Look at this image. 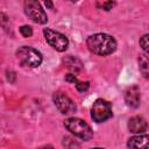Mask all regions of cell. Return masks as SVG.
<instances>
[{
  "label": "cell",
  "mask_w": 149,
  "mask_h": 149,
  "mask_svg": "<svg viewBox=\"0 0 149 149\" xmlns=\"http://www.w3.org/2000/svg\"><path fill=\"white\" fill-rule=\"evenodd\" d=\"M91 149H104V148H91Z\"/></svg>",
  "instance_id": "22"
},
{
  "label": "cell",
  "mask_w": 149,
  "mask_h": 149,
  "mask_svg": "<svg viewBox=\"0 0 149 149\" xmlns=\"http://www.w3.org/2000/svg\"><path fill=\"white\" fill-rule=\"evenodd\" d=\"M16 57L22 65H26L29 68H37L42 63L41 52L38 50H36L31 47H27V45L19 48V50L16 51Z\"/></svg>",
  "instance_id": "3"
},
{
  "label": "cell",
  "mask_w": 149,
  "mask_h": 149,
  "mask_svg": "<svg viewBox=\"0 0 149 149\" xmlns=\"http://www.w3.org/2000/svg\"><path fill=\"white\" fill-rule=\"evenodd\" d=\"M127 146L129 149H149V135L139 134L128 140Z\"/></svg>",
  "instance_id": "10"
},
{
  "label": "cell",
  "mask_w": 149,
  "mask_h": 149,
  "mask_svg": "<svg viewBox=\"0 0 149 149\" xmlns=\"http://www.w3.org/2000/svg\"><path fill=\"white\" fill-rule=\"evenodd\" d=\"M86 44L91 52L99 56H106L116 50L115 38L104 33H98L88 36L86 40Z\"/></svg>",
  "instance_id": "1"
},
{
  "label": "cell",
  "mask_w": 149,
  "mask_h": 149,
  "mask_svg": "<svg viewBox=\"0 0 149 149\" xmlns=\"http://www.w3.org/2000/svg\"><path fill=\"white\" fill-rule=\"evenodd\" d=\"M112 106L105 99H97L91 108V116L95 122H104L112 118Z\"/></svg>",
  "instance_id": "5"
},
{
  "label": "cell",
  "mask_w": 149,
  "mask_h": 149,
  "mask_svg": "<svg viewBox=\"0 0 149 149\" xmlns=\"http://www.w3.org/2000/svg\"><path fill=\"white\" fill-rule=\"evenodd\" d=\"M43 34H44V37L47 40V42L57 51H65L68 49V45H69V40L65 35L58 33V31H55L52 29H49V28H45L43 30Z\"/></svg>",
  "instance_id": "6"
},
{
  "label": "cell",
  "mask_w": 149,
  "mask_h": 149,
  "mask_svg": "<svg viewBox=\"0 0 149 149\" xmlns=\"http://www.w3.org/2000/svg\"><path fill=\"white\" fill-rule=\"evenodd\" d=\"M64 126L65 128L73 134L74 136L85 140V141H90L93 137V132L91 129V127L81 119L79 118H69L64 121Z\"/></svg>",
  "instance_id": "2"
},
{
  "label": "cell",
  "mask_w": 149,
  "mask_h": 149,
  "mask_svg": "<svg viewBox=\"0 0 149 149\" xmlns=\"http://www.w3.org/2000/svg\"><path fill=\"white\" fill-rule=\"evenodd\" d=\"M140 47L147 52L149 54V34L148 35H143L140 38Z\"/></svg>",
  "instance_id": "14"
},
{
  "label": "cell",
  "mask_w": 149,
  "mask_h": 149,
  "mask_svg": "<svg viewBox=\"0 0 149 149\" xmlns=\"http://www.w3.org/2000/svg\"><path fill=\"white\" fill-rule=\"evenodd\" d=\"M44 5H45L48 8H50V9H52V8H54V5H52V2H51V1H49V0H47V1L44 2Z\"/></svg>",
  "instance_id": "20"
},
{
  "label": "cell",
  "mask_w": 149,
  "mask_h": 149,
  "mask_svg": "<svg viewBox=\"0 0 149 149\" xmlns=\"http://www.w3.org/2000/svg\"><path fill=\"white\" fill-rule=\"evenodd\" d=\"M125 100L129 107H132V108L139 107V105H140V88L137 85H133L125 91Z\"/></svg>",
  "instance_id": "8"
},
{
  "label": "cell",
  "mask_w": 149,
  "mask_h": 149,
  "mask_svg": "<svg viewBox=\"0 0 149 149\" xmlns=\"http://www.w3.org/2000/svg\"><path fill=\"white\" fill-rule=\"evenodd\" d=\"M52 100L55 106L62 114H72L76 112V104L66 94L62 92H56L52 95Z\"/></svg>",
  "instance_id": "7"
},
{
  "label": "cell",
  "mask_w": 149,
  "mask_h": 149,
  "mask_svg": "<svg viewBox=\"0 0 149 149\" xmlns=\"http://www.w3.org/2000/svg\"><path fill=\"white\" fill-rule=\"evenodd\" d=\"M139 69L146 79H149V57L144 54L139 57Z\"/></svg>",
  "instance_id": "12"
},
{
  "label": "cell",
  "mask_w": 149,
  "mask_h": 149,
  "mask_svg": "<svg viewBox=\"0 0 149 149\" xmlns=\"http://www.w3.org/2000/svg\"><path fill=\"white\" fill-rule=\"evenodd\" d=\"M63 147L65 149H80V144L78 141L72 139L71 136L63 137Z\"/></svg>",
  "instance_id": "13"
},
{
  "label": "cell",
  "mask_w": 149,
  "mask_h": 149,
  "mask_svg": "<svg viewBox=\"0 0 149 149\" xmlns=\"http://www.w3.org/2000/svg\"><path fill=\"white\" fill-rule=\"evenodd\" d=\"M65 80L69 81V83H74V84L78 83V79H77L76 74H73V73H68V74L65 76Z\"/></svg>",
  "instance_id": "18"
},
{
  "label": "cell",
  "mask_w": 149,
  "mask_h": 149,
  "mask_svg": "<svg viewBox=\"0 0 149 149\" xmlns=\"http://www.w3.org/2000/svg\"><path fill=\"white\" fill-rule=\"evenodd\" d=\"M128 128L134 134H141V133H144L147 130L148 123H147L144 118H142L140 115H136V116H133V118L129 119Z\"/></svg>",
  "instance_id": "9"
},
{
  "label": "cell",
  "mask_w": 149,
  "mask_h": 149,
  "mask_svg": "<svg viewBox=\"0 0 149 149\" xmlns=\"http://www.w3.org/2000/svg\"><path fill=\"white\" fill-rule=\"evenodd\" d=\"M24 13L35 23L44 24L48 21V16L42 8L41 3L36 0H28L24 2Z\"/></svg>",
  "instance_id": "4"
},
{
  "label": "cell",
  "mask_w": 149,
  "mask_h": 149,
  "mask_svg": "<svg viewBox=\"0 0 149 149\" xmlns=\"http://www.w3.org/2000/svg\"><path fill=\"white\" fill-rule=\"evenodd\" d=\"M7 79L9 80V83H14L16 79V74L13 71H7Z\"/></svg>",
  "instance_id": "19"
},
{
  "label": "cell",
  "mask_w": 149,
  "mask_h": 149,
  "mask_svg": "<svg viewBox=\"0 0 149 149\" xmlns=\"http://www.w3.org/2000/svg\"><path fill=\"white\" fill-rule=\"evenodd\" d=\"M90 87V83L88 81H78L76 84V88L79 91V92H85L87 91Z\"/></svg>",
  "instance_id": "16"
},
{
  "label": "cell",
  "mask_w": 149,
  "mask_h": 149,
  "mask_svg": "<svg viewBox=\"0 0 149 149\" xmlns=\"http://www.w3.org/2000/svg\"><path fill=\"white\" fill-rule=\"evenodd\" d=\"M20 33H21V35L24 36V37H30V36L33 35V29H31L30 26H22V27L20 28Z\"/></svg>",
  "instance_id": "15"
},
{
  "label": "cell",
  "mask_w": 149,
  "mask_h": 149,
  "mask_svg": "<svg viewBox=\"0 0 149 149\" xmlns=\"http://www.w3.org/2000/svg\"><path fill=\"white\" fill-rule=\"evenodd\" d=\"M64 64L66 65V68L71 72H73V74H77V73L81 72L83 69H84V65H83L81 61L79 58L74 57V56H66L64 58Z\"/></svg>",
  "instance_id": "11"
},
{
  "label": "cell",
  "mask_w": 149,
  "mask_h": 149,
  "mask_svg": "<svg viewBox=\"0 0 149 149\" xmlns=\"http://www.w3.org/2000/svg\"><path fill=\"white\" fill-rule=\"evenodd\" d=\"M38 149H54V147H52V146H50V144H47V146H43V147H40Z\"/></svg>",
  "instance_id": "21"
},
{
  "label": "cell",
  "mask_w": 149,
  "mask_h": 149,
  "mask_svg": "<svg viewBox=\"0 0 149 149\" xmlns=\"http://www.w3.org/2000/svg\"><path fill=\"white\" fill-rule=\"evenodd\" d=\"M97 6L104 8L105 10H109V9H112V7L114 6V2H113V1H104V2H101V3H98Z\"/></svg>",
  "instance_id": "17"
}]
</instances>
